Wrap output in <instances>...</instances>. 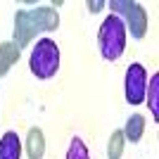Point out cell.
Masks as SVG:
<instances>
[{"label": "cell", "mask_w": 159, "mask_h": 159, "mask_svg": "<svg viewBox=\"0 0 159 159\" xmlns=\"http://www.w3.org/2000/svg\"><path fill=\"white\" fill-rule=\"evenodd\" d=\"M98 43H100V52L107 62H116L126 50V26L121 17L109 14L98 31Z\"/></svg>", "instance_id": "1"}, {"label": "cell", "mask_w": 159, "mask_h": 159, "mask_svg": "<svg viewBox=\"0 0 159 159\" xmlns=\"http://www.w3.org/2000/svg\"><path fill=\"white\" fill-rule=\"evenodd\" d=\"M29 69L40 81L52 79L55 74L60 71V48H57V43L50 40V38H40L31 50Z\"/></svg>", "instance_id": "2"}, {"label": "cell", "mask_w": 159, "mask_h": 159, "mask_svg": "<svg viewBox=\"0 0 159 159\" xmlns=\"http://www.w3.org/2000/svg\"><path fill=\"white\" fill-rule=\"evenodd\" d=\"M116 12V17H124V26L126 31H131L133 38H145L147 33V12L145 7L138 5V2H131V0H112V5H109Z\"/></svg>", "instance_id": "3"}, {"label": "cell", "mask_w": 159, "mask_h": 159, "mask_svg": "<svg viewBox=\"0 0 159 159\" xmlns=\"http://www.w3.org/2000/svg\"><path fill=\"white\" fill-rule=\"evenodd\" d=\"M124 86H126L128 105H140V102L145 100V93H147V71H145V66L138 64V62L128 66Z\"/></svg>", "instance_id": "4"}, {"label": "cell", "mask_w": 159, "mask_h": 159, "mask_svg": "<svg viewBox=\"0 0 159 159\" xmlns=\"http://www.w3.org/2000/svg\"><path fill=\"white\" fill-rule=\"evenodd\" d=\"M29 17H31L33 26L38 31H52V29L60 26V14L52 7H36V10H29Z\"/></svg>", "instance_id": "5"}, {"label": "cell", "mask_w": 159, "mask_h": 159, "mask_svg": "<svg viewBox=\"0 0 159 159\" xmlns=\"http://www.w3.org/2000/svg\"><path fill=\"white\" fill-rule=\"evenodd\" d=\"M0 159H21V140L14 131H7L0 138Z\"/></svg>", "instance_id": "6"}, {"label": "cell", "mask_w": 159, "mask_h": 159, "mask_svg": "<svg viewBox=\"0 0 159 159\" xmlns=\"http://www.w3.org/2000/svg\"><path fill=\"white\" fill-rule=\"evenodd\" d=\"M26 154L29 159H43V154H45V135H43V131L40 128H29V135H26Z\"/></svg>", "instance_id": "7"}, {"label": "cell", "mask_w": 159, "mask_h": 159, "mask_svg": "<svg viewBox=\"0 0 159 159\" xmlns=\"http://www.w3.org/2000/svg\"><path fill=\"white\" fill-rule=\"evenodd\" d=\"M19 55H21V50L14 45L12 40L0 43V76H5V74L12 69V64L19 60Z\"/></svg>", "instance_id": "8"}, {"label": "cell", "mask_w": 159, "mask_h": 159, "mask_svg": "<svg viewBox=\"0 0 159 159\" xmlns=\"http://www.w3.org/2000/svg\"><path fill=\"white\" fill-rule=\"evenodd\" d=\"M124 138L131 140V143H138L140 138H143V133H145V116L143 114H133V116H128L126 126H124Z\"/></svg>", "instance_id": "9"}, {"label": "cell", "mask_w": 159, "mask_h": 159, "mask_svg": "<svg viewBox=\"0 0 159 159\" xmlns=\"http://www.w3.org/2000/svg\"><path fill=\"white\" fill-rule=\"evenodd\" d=\"M147 105H150V112H152V119H159V74H152L150 79V90L145 93Z\"/></svg>", "instance_id": "10"}, {"label": "cell", "mask_w": 159, "mask_h": 159, "mask_svg": "<svg viewBox=\"0 0 159 159\" xmlns=\"http://www.w3.org/2000/svg\"><path fill=\"white\" fill-rule=\"evenodd\" d=\"M124 145H126V138L121 131H114L109 135V143H107V159H121L124 154Z\"/></svg>", "instance_id": "11"}, {"label": "cell", "mask_w": 159, "mask_h": 159, "mask_svg": "<svg viewBox=\"0 0 159 159\" xmlns=\"http://www.w3.org/2000/svg\"><path fill=\"white\" fill-rule=\"evenodd\" d=\"M66 159H90L88 154V147L81 138H71L69 143V150H66Z\"/></svg>", "instance_id": "12"}, {"label": "cell", "mask_w": 159, "mask_h": 159, "mask_svg": "<svg viewBox=\"0 0 159 159\" xmlns=\"http://www.w3.org/2000/svg\"><path fill=\"white\" fill-rule=\"evenodd\" d=\"M102 7H105L102 0H90V2H88V10H90V12H100Z\"/></svg>", "instance_id": "13"}]
</instances>
